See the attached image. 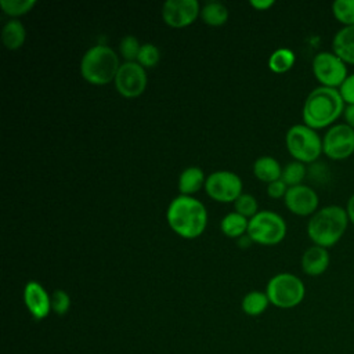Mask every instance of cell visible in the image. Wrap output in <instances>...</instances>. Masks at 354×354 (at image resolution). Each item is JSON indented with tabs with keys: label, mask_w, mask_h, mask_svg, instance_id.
I'll return each mask as SVG.
<instances>
[{
	"label": "cell",
	"mask_w": 354,
	"mask_h": 354,
	"mask_svg": "<svg viewBox=\"0 0 354 354\" xmlns=\"http://www.w3.org/2000/svg\"><path fill=\"white\" fill-rule=\"evenodd\" d=\"M166 220L169 227L181 238H198L206 228L207 212L205 205L187 195H178L167 206Z\"/></svg>",
	"instance_id": "1"
},
{
	"label": "cell",
	"mask_w": 354,
	"mask_h": 354,
	"mask_svg": "<svg viewBox=\"0 0 354 354\" xmlns=\"http://www.w3.org/2000/svg\"><path fill=\"white\" fill-rule=\"evenodd\" d=\"M346 104L337 88L318 86L308 93L303 104V122L308 127L318 130L333 126Z\"/></svg>",
	"instance_id": "2"
},
{
	"label": "cell",
	"mask_w": 354,
	"mask_h": 354,
	"mask_svg": "<svg viewBox=\"0 0 354 354\" xmlns=\"http://www.w3.org/2000/svg\"><path fill=\"white\" fill-rule=\"evenodd\" d=\"M348 225L346 209L329 205L318 209L307 223V235L314 245L332 248L344 235Z\"/></svg>",
	"instance_id": "3"
},
{
	"label": "cell",
	"mask_w": 354,
	"mask_h": 354,
	"mask_svg": "<svg viewBox=\"0 0 354 354\" xmlns=\"http://www.w3.org/2000/svg\"><path fill=\"white\" fill-rule=\"evenodd\" d=\"M119 55L105 44L90 47L82 57L80 73L91 84H106L115 80L120 68Z\"/></svg>",
	"instance_id": "4"
},
{
	"label": "cell",
	"mask_w": 354,
	"mask_h": 354,
	"mask_svg": "<svg viewBox=\"0 0 354 354\" xmlns=\"http://www.w3.org/2000/svg\"><path fill=\"white\" fill-rule=\"evenodd\" d=\"M270 304L278 308H293L299 306L306 296L304 282L292 272H279L274 275L266 288Z\"/></svg>",
	"instance_id": "5"
},
{
	"label": "cell",
	"mask_w": 354,
	"mask_h": 354,
	"mask_svg": "<svg viewBox=\"0 0 354 354\" xmlns=\"http://www.w3.org/2000/svg\"><path fill=\"white\" fill-rule=\"evenodd\" d=\"M285 144L295 160L301 163H313L322 153V138L304 123L293 124L286 131Z\"/></svg>",
	"instance_id": "6"
},
{
	"label": "cell",
	"mask_w": 354,
	"mask_h": 354,
	"mask_svg": "<svg viewBox=\"0 0 354 354\" xmlns=\"http://www.w3.org/2000/svg\"><path fill=\"white\" fill-rule=\"evenodd\" d=\"M248 235L253 242L272 246L279 243L286 235V223L275 212L259 210L253 217L249 218Z\"/></svg>",
	"instance_id": "7"
},
{
	"label": "cell",
	"mask_w": 354,
	"mask_h": 354,
	"mask_svg": "<svg viewBox=\"0 0 354 354\" xmlns=\"http://www.w3.org/2000/svg\"><path fill=\"white\" fill-rule=\"evenodd\" d=\"M313 73L321 86L339 88L348 76L347 64L333 51H321L313 58Z\"/></svg>",
	"instance_id": "8"
},
{
	"label": "cell",
	"mask_w": 354,
	"mask_h": 354,
	"mask_svg": "<svg viewBox=\"0 0 354 354\" xmlns=\"http://www.w3.org/2000/svg\"><path fill=\"white\" fill-rule=\"evenodd\" d=\"M205 191L216 202H235L242 194V180L234 171L217 170L206 177Z\"/></svg>",
	"instance_id": "9"
},
{
	"label": "cell",
	"mask_w": 354,
	"mask_h": 354,
	"mask_svg": "<svg viewBox=\"0 0 354 354\" xmlns=\"http://www.w3.org/2000/svg\"><path fill=\"white\" fill-rule=\"evenodd\" d=\"M322 152L333 159L343 160L354 153V130L346 123H336L322 137Z\"/></svg>",
	"instance_id": "10"
},
{
	"label": "cell",
	"mask_w": 354,
	"mask_h": 354,
	"mask_svg": "<svg viewBox=\"0 0 354 354\" xmlns=\"http://www.w3.org/2000/svg\"><path fill=\"white\" fill-rule=\"evenodd\" d=\"M118 93L126 98H134L144 93L147 87V72L137 61L123 62L115 77Z\"/></svg>",
	"instance_id": "11"
},
{
	"label": "cell",
	"mask_w": 354,
	"mask_h": 354,
	"mask_svg": "<svg viewBox=\"0 0 354 354\" xmlns=\"http://www.w3.org/2000/svg\"><path fill=\"white\" fill-rule=\"evenodd\" d=\"M198 15H201L198 0H167L162 6L163 22L171 28L188 26Z\"/></svg>",
	"instance_id": "12"
},
{
	"label": "cell",
	"mask_w": 354,
	"mask_h": 354,
	"mask_svg": "<svg viewBox=\"0 0 354 354\" xmlns=\"http://www.w3.org/2000/svg\"><path fill=\"white\" fill-rule=\"evenodd\" d=\"M283 202L288 210H290L293 214L313 216L318 210L319 199L311 187L300 184L288 188Z\"/></svg>",
	"instance_id": "13"
},
{
	"label": "cell",
	"mask_w": 354,
	"mask_h": 354,
	"mask_svg": "<svg viewBox=\"0 0 354 354\" xmlns=\"http://www.w3.org/2000/svg\"><path fill=\"white\" fill-rule=\"evenodd\" d=\"M24 303L35 319H44L51 311V297L41 283L29 281L24 288Z\"/></svg>",
	"instance_id": "14"
},
{
	"label": "cell",
	"mask_w": 354,
	"mask_h": 354,
	"mask_svg": "<svg viewBox=\"0 0 354 354\" xmlns=\"http://www.w3.org/2000/svg\"><path fill=\"white\" fill-rule=\"evenodd\" d=\"M329 253L326 248L313 245L301 256V270L310 277H318L329 267Z\"/></svg>",
	"instance_id": "15"
},
{
	"label": "cell",
	"mask_w": 354,
	"mask_h": 354,
	"mask_svg": "<svg viewBox=\"0 0 354 354\" xmlns=\"http://www.w3.org/2000/svg\"><path fill=\"white\" fill-rule=\"evenodd\" d=\"M332 51L346 64L354 65V26H343L335 33Z\"/></svg>",
	"instance_id": "16"
},
{
	"label": "cell",
	"mask_w": 354,
	"mask_h": 354,
	"mask_svg": "<svg viewBox=\"0 0 354 354\" xmlns=\"http://www.w3.org/2000/svg\"><path fill=\"white\" fill-rule=\"evenodd\" d=\"M206 177L201 167L188 166L185 167L178 177V191L181 195L191 196L198 192L202 187H205Z\"/></svg>",
	"instance_id": "17"
},
{
	"label": "cell",
	"mask_w": 354,
	"mask_h": 354,
	"mask_svg": "<svg viewBox=\"0 0 354 354\" xmlns=\"http://www.w3.org/2000/svg\"><path fill=\"white\" fill-rule=\"evenodd\" d=\"M253 173L260 181L270 184V183L281 178L282 167L275 158L264 155L254 160Z\"/></svg>",
	"instance_id": "18"
},
{
	"label": "cell",
	"mask_w": 354,
	"mask_h": 354,
	"mask_svg": "<svg viewBox=\"0 0 354 354\" xmlns=\"http://www.w3.org/2000/svg\"><path fill=\"white\" fill-rule=\"evenodd\" d=\"M26 30L22 22L17 18L10 19L1 29V41L8 50H17L25 43Z\"/></svg>",
	"instance_id": "19"
},
{
	"label": "cell",
	"mask_w": 354,
	"mask_h": 354,
	"mask_svg": "<svg viewBox=\"0 0 354 354\" xmlns=\"http://www.w3.org/2000/svg\"><path fill=\"white\" fill-rule=\"evenodd\" d=\"M248 224H249V220L245 216L236 212H231L221 218L220 228L225 236L239 238L248 232Z\"/></svg>",
	"instance_id": "20"
},
{
	"label": "cell",
	"mask_w": 354,
	"mask_h": 354,
	"mask_svg": "<svg viewBox=\"0 0 354 354\" xmlns=\"http://www.w3.org/2000/svg\"><path fill=\"white\" fill-rule=\"evenodd\" d=\"M201 18L206 25L221 26L228 21V8L218 1H207L201 8Z\"/></svg>",
	"instance_id": "21"
},
{
	"label": "cell",
	"mask_w": 354,
	"mask_h": 354,
	"mask_svg": "<svg viewBox=\"0 0 354 354\" xmlns=\"http://www.w3.org/2000/svg\"><path fill=\"white\" fill-rule=\"evenodd\" d=\"M268 304H270V300H268L266 292L252 290L243 296L241 307L245 314H248L250 317H257L267 310Z\"/></svg>",
	"instance_id": "22"
},
{
	"label": "cell",
	"mask_w": 354,
	"mask_h": 354,
	"mask_svg": "<svg viewBox=\"0 0 354 354\" xmlns=\"http://www.w3.org/2000/svg\"><path fill=\"white\" fill-rule=\"evenodd\" d=\"M296 57L290 48L281 47L271 53L268 58V66L275 73H285L295 65Z\"/></svg>",
	"instance_id": "23"
},
{
	"label": "cell",
	"mask_w": 354,
	"mask_h": 354,
	"mask_svg": "<svg viewBox=\"0 0 354 354\" xmlns=\"http://www.w3.org/2000/svg\"><path fill=\"white\" fill-rule=\"evenodd\" d=\"M306 166L301 162L293 160L289 162L288 165H285L282 167V174H281V180L288 185V187H295V185H300L301 181L306 177Z\"/></svg>",
	"instance_id": "24"
},
{
	"label": "cell",
	"mask_w": 354,
	"mask_h": 354,
	"mask_svg": "<svg viewBox=\"0 0 354 354\" xmlns=\"http://www.w3.org/2000/svg\"><path fill=\"white\" fill-rule=\"evenodd\" d=\"M332 14L343 26H354V0H335Z\"/></svg>",
	"instance_id": "25"
},
{
	"label": "cell",
	"mask_w": 354,
	"mask_h": 354,
	"mask_svg": "<svg viewBox=\"0 0 354 354\" xmlns=\"http://www.w3.org/2000/svg\"><path fill=\"white\" fill-rule=\"evenodd\" d=\"M35 0H0L1 10L11 17H19L35 7Z\"/></svg>",
	"instance_id": "26"
},
{
	"label": "cell",
	"mask_w": 354,
	"mask_h": 354,
	"mask_svg": "<svg viewBox=\"0 0 354 354\" xmlns=\"http://www.w3.org/2000/svg\"><path fill=\"white\" fill-rule=\"evenodd\" d=\"M140 48H141V44L138 39L133 35H126L124 37H122L119 43V53L126 59V62L137 61Z\"/></svg>",
	"instance_id": "27"
},
{
	"label": "cell",
	"mask_w": 354,
	"mask_h": 354,
	"mask_svg": "<svg viewBox=\"0 0 354 354\" xmlns=\"http://www.w3.org/2000/svg\"><path fill=\"white\" fill-rule=\"evenodd\" d=\"M160 58V53L159 48L152 44V43H144L141 44L138 57H137V62L142 66V68H152L159 62Z\"/></svg>",
	"instance_id": "28"
},
{
	"label": "cell",
	"mask_w": 354,
	"mask_h": 354,
	"mask_svg": "<svg viewBox=\"0 0 354 354\" xmlns=\"http://www.w3.org/2000/svg\"><path fill=\"white\" fill-rule=\"evenodd\" d=\"M235 212L248 217H253L259 210H257V201L253 195L250 194H241L238 199L234 202Z\"/></svg>",
	"instance_id": "29"
},
{
	"label": "cell",
	"mask_w": 354,
	"mask_h": 354,
	"mask_svg": "<svg viewBox=\"0 0 354 354\" xmlns=\"http://www.w3.org/2000/svg\"><path fill=\"white\" fill-rule=\"evenodd\" d=\"M51 311L57 315H65L71 308V297L64 289H55L51 295Z\"/></svg>",
	"instance_id": "30"
},
{
	"label": "cell",
	"mask_w": 354,
	"mask_h": 354,
	"mask_svg": "<svg viewBox=\"0 0 354 354\" xmlns=\"http://www.w3.org/2000/svg\"><path fill=\"white\" fill-rule=\"evenodd\" d=\"M337 90L346 105H354V73H350Z\"/></svg>",
	"instance_id": "31"
},
{
	"label": "cell",
	"mask_w": 354,
	"mask_h": 354,
	"mask_svg": "<svg viewBox=\"0 0 354 354\" xmlns=\"http://www.w3.org/2000/svg\"><path fill=\"white\" fill-rule=\"evenodd\" d=\"M288 188L289 187L279 178V180H275V181L267 184V194H268V196H271L274 199L285 198V194H286Z\"/></svg>",
	"instance_id": "32"
},
{
	"label": "cell",
	"mask_w": 354,
	"mask_h": 354,
	"mask_svg": "<svg viewBox=\"0 0 354 354\" xmlns=\"http://www.w3.org/2000/svg\"><path fill=\"white\" fill-rule=\"evenodd\" d=\"M343 118L344 123L354 130V105H346L343 111Z\"/></svg>",
	"instance_id": "33"
},
{
	"label": "cell",
	"mask_w": 354,
	"mask_h": 354,
	"mask_svg": "<svg viewBox=\"0 0 354 354\" xmlns=\"http://www.w3.org/2000/svg\"><path fill=\"white\" fill-rule=\"evenodd\" d=\"M274 4L272 0H250V6L254 7L256 10H267Z\"/></svg>",
	"instance_id": "34"
},
{
	"label": "cell",
	"mask_w": 354,
	"mask_h": 354,
	"mask_svg": "<svg viewBox=\"0 0 354 354\" xmlns=\"http://www.w3.org/2000/svg\"><path fill=\"white\" fill-rule=\"evenodd\" d=\"M346 213L348 217V221L354 225V194L348 198L347 205H346Z\"/></svg>",
	"instance_id": "35"
},
{
	"label": "cell",
	"mask_w": 354,
	"mask_h": 354,
	"mask_svg": "<svg viewBox=\"0 0 354 354\" xmlns=\"http://www.w3.org/2000/svg\"><path fill=\"white\" fill-rule=\"evenodd\" d=\"M252 242H253V241H252V238L248 235V232H246L245 235L239 236V239H238V245H239L241 248H248Z\"/></svg>",
	"instance_id": "36"
}]
</instances>
